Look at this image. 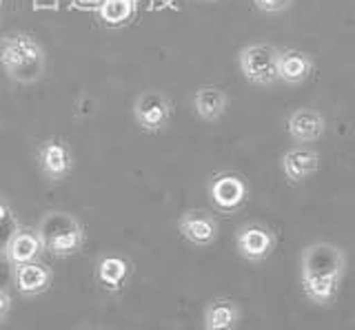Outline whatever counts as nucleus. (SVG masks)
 I'll use <instances>...</instances> for the list:
<instances>
[{"label": "nucleus", "instance_id": "obj_1", "mask_svg": "<svg viewBox=\"0 0 355 330\" xmlns=\"http://www.w3.org/2000/svg\"><path fill=\"white\" fill-rule=\"evenodd\" d=\"M347 271L344 250L329 241H315L302 253V268L300 282L309 302L318 306L329 304L340 291V282Z\"/></svg>", "mask_w": 355, "mask_h": 330}, {"label": "nucleus", "instance_id": "obj_2", "mask_svg": "<svg viewBox=\"0 0 355 330\" xmlns=\"http://www.w3.org/2000/svg\"><path fill=\"white\" fill-rule=\"evenodd\" d=\"M0 67L11 80L33 84L47 71V53L31 34L14 31L0 38Z\"/></svg>", "mask_w": 355, "mask_h": 330}, {"label": "nucleus", "instance_id": "obj_3", "mask_svg": "<svg viewBox=\"0 0 355 330\" xmlns=\"http://www.w3.org/2000/svg\"><path fill=\"white\" fill-rule=\"evenodd\" d=\"M42 248L49 255L64 259L80 253L85 246V226L71 213L49 211L44 213L36 226Z\"/></svg>", "mask_w": 355, "mask_h": 330}, {"label": "nucleus", "instance_id": "obj_4", "mask_svg": "<svg viewBox=\"0 0 355 330\" xmlns=\"http://www.w3.org/2000/svg\"><path fill=\"white\" fill-rule=\"evenodd\" d=\"M277 60H280V51L266 42L244 47L238 58L242 75L258 86L273 84L277 80Z\"/></svg>", "mask_w": 355, "mask_h": 330}, {"label": "nucleus", "instance_id": "obj_5", "mask_svg": "<svg viewBox=\"0 0 355 330\" xmlns=\"http://www.w3.org/2000/svg\"><path fill=\"white\" fill-rule=\"evenodd\" d=\"M173 104L171 100L160 91H144L133 102V118L142 131L147 134H158L171 122Z\"/></svg>", "mask_w": 355, "mask_h": 330}, {"label": "nucleus", "instance_id": "obj_6", "mask_svg": "<svg viewBox=\"0 0 355 330\" xmlns=\"http://www.w3.org/2000/svg\"><path fill=\"white\" fill-rule=\"evenodd\" d=\"M247 195H249L247 182L240 175L220 173L209 182V197L214 206L222 213H236L247 202Z\"/></svg>", "mask_w": 355, "mask_h": 330}, {"label": "nucleus", "instance_id": "obj_7", "mask_svg": "<svg viewBox=\"0 0 355 330\" xmlns=\"http://www.w3.org/2000/svg\"><path fill=\"white\" fill-rule=\"evenodd\" d=\"M236 248L247 262H264L275 248V235L262 224H247L238 230Z\"/></svg>", "mask_w": 355, "mask_h": 330}, {"label": "nucleus", "instance_id": "obj_8", "mask_svg": "<svg viewBox=\"0 0 355 330\" xmlns=\"http://www.w3.org/2000/svg\"><path fill=\"white\" fill-rule=\"evenodd\" d=\"M11 279H14L16 291L22 297H38V295L47 293L51 288L53 273L47 264L36 259V262L11 266Z\"/></svg>", "mask_w": 355, "mask_h": 330}, {"label": "nucleus", "instance_id": "obj_9", "mask_svg": "<svg viewBox=\"0 0 355 330\" xmlns=\"http://www.w3.org/2000/svg\"><path fill=\"white\" fill-rule=\"evenodd\" d=\"M38 164L44 178L51 182L64 180L73 169V153L60 140H47L38 147Z\"/></svg>", "mask_w": 355, "mask_h": 330}, {"label": "nucleus", "instance_id": "obj_10", "mask_svg": "<svg viewBox=\"0 0 355 330\" xmlns=\"http://www.w3.org/2000/svg\"><path fill=\"white\" fill-rule=\"evenodd\" d=\"M3 253L11 266H18V264L36 262L44 253V248H42V241H40V235L36 228L18 224L14 228V233L9 235Z\"/></svg>", "mask_w": 355, "mask_h": 330}, {"label": "nucleus", "instance_id": "obj_11", "mask_svg": "<svg viewBox=\"0 0 355 330\" xmlns=\"http://www.w3.org/2000/svg\"><path fill=\"white\" fill-rule=\"evenodd\" d=\"M131 262L116 253H107V255L98 257L96 262V282L105 293L116 295L127 286L131 277Z\"/></svg>", "mask_w": 355, "mask_h": 330}, {"label": "nucleus", "instance_id": "obj_12", "mask_svg": "<svg viewBox=\"0 0 355 330\" xmlns=\"http://www.w3.org/2000/svg\"><path fill=\"white\" fill-rule=\"evenodd\" d=\"M180 235L193 246H209L218 239V219L207 211H187L178 219Z\"/></svg>", "mask_w": 355, "mask_h": 330}, {"label": "nucleus", "instance_id": "obj_13", "mask_svg": "<svg viewBox=\"0 0 355 330\" xmlns=\"http://www.w3.org/2000/svg\"><path fill=\"white\" fill-rule=\"evenodd\" d=\"M242 319L240 306L229 297H216L205 308L202 328L205 330H236Z\"/></svg>", "mask_w": 355, "mask_h": 330}, {"label": "nucleus", "instance_id": "obj_14", "mask_svg": "<svg viewBox=\"0 0 355 330\" xmlns=\"http://www.w3.org/2000/svg\"><path fill=\"white\" fill-rule=\"evenodd\" d=\"M320 169V156L311 149H291L282 156V171L288 182H304Z\"/></svg>", "mask_w": 355, "mask_h": 330}, {"label": "nucleus", "instance_id": "obj_15", "mask_svg": "<svg viewBox=\"0 0 355 330\" xmlns=\"http://www.w3.org/2000/svg\"><path fill=\"white\" fill-rule=\"evenodd\" d=\"M324 118H322L313 109H300L291 118H288L286 129L288 136H291L295 142H313L318 140L322 134H324Z\"/></svg>", "mask_w": 355, "mask_h": 330}, {"label": "nucleus", "instance_id": "obj_16", "mask_svg": "<svg viewBox=\"0 0 355 330\" xmlns=\"http://www.w3.org/2000/svg\"><path fill=\"white\" fill-rule=\"evenodd\" d=\"M227 102H229L227 93L218 89V86H200L193 95L196 113L202 120H207V122H216L227 111Z\"/></svg>", "mask_w": 355, "mask_h": 330}, {"label": "nucleus", "instance_id": "obj_17", "mask_svg": "<svg viewBox=\"0 0 355 330\" xmlns=\"http://www.w3.org/2000/svg\"><path fill=\"white\" fill-rule=\"evenodd\" d=\"M311 69H313V62L302 51H280V60H277V78L288 82V84H297L304 82Z\"/></svg>", "mask_w": 355, "mask_h": 330}, {"label": "nucleus", "instance_id": "obj_18", "mask_svg": "<svg viewBox=\"0 0 355 330\" xmlns=\"http://www.w3.org/2000/svg\"><path fill=\"white\" fill-rule=\"evenodd\" d=\"M138 14V0H100L98 18L107 27H125Z\"/></svg>", "mask_w": 355, "mask_h": 330}, {"label": "nucleus", "instance_id": "obj_19", "mask_svg": "<svg viewBox=\"0 0 355 330\" xmlns=\"http://www.w3.org/2000/svg\"><path fill=\"white\" fill-rule=\"evenodd\" d=\"M253 3L264 14H280L284 9L291 7L293 0H253Z\"/></svg>", "mask_w": 355, "mask_h": 330}, {"label": "nucleus", "instance_id": "obj_20", "mask_svg": "<svg viewBox=\"0 0 355 330\" xmlns=\"http://www.w3.org/2000/svg\"><path fill=\"white\" fill-rule=\"evenodd\" d=\"M9 311H11V295L5 288H0V322L9 315Z\"/></svg>", "mask_w": 355, "mask_h": 330}, {"label": "nucleus", "instance_id": "obj_21", "mask_svg": "<svg viewBox=\"0 0 355 330\" xmlns=\"http://www.w3.org/2000/svg\"><path fill=\"white\" fill-rule=\"evenodd\" d=\"M11 219H14V215H11V206H9V202L5 200V197L0 195V226L9 224Z\"/></svg>", "mask_w": 355, "mask_h": 330}, {"label": "nucleus", "instance_id": "obj_22", "mask_svg": "<svg viewBox=\"0 0 355 330\" xmlns=\"http://www.w3.org/2000/svg\"><path fill=\"white\" fill-rule=\"evenodd\" d=\"M0 7H3V0H0Z\"/></svg>", "mask_w": 355, "mask_h": 330}]
</instances>
